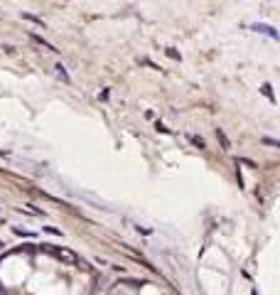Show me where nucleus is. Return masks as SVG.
Listing matches in <instances>:
<instances>
[{"label":"nucleus","instance_id":"f03ea898","mask_svg":"<svg viewBox=\"0 0 280 295\" xmlns=\"http://www.w3.org/2000/svg\"><path fill=\"white\" fill-rule=\"evenodd\" d=\"M253 30H258V32H266V34H270L273 40L278 37V34H276V30H270L268 25H253Z\"/></svg>","mask_w":280,"mask_h":295},{"label":"nucleus","instance_id":"7ed1b4c3","mask_svg":"<svg viewBox=\"0 0 280 295\" xmlns=\"http://www.w3.org/2000/svg\"><path fill=\"white\" fill-rule=\"evenodd\" d=\"M25 20H32V22H37V25H44V20H40V18H34V15H25Z\"/></svg>","mask_w":280,"mask_h":295},{"label":"nucleus","instance_id":"20e7f679","mask_svg":"<svg viewBox=\"0 0 280 295\" xmlns=\"http://www.w3.org/2000/svg\"><path fill=\"white\" fill-rule=\"evenodd\" d=\"M15 234H20V236H34L32 232H25V229H15Z\"/></svg>","mask_w":280,"mask_h":295},{"label":"nucleus","instance_id":"f257e3e1","mask_svg":"<svg viewBox=\"0 0 280 295\" xmlns=\"http://www.w3.org/2000/svg\"><path fill=\"white\" fill-rule=\"evenodd\" d=\"M54 72H56V76H59L62 82H66V84L72 82V79H69V72H66V69H64L62 64H54Z\"/></svg>","mask_w":280,"mask_h":295}]
</instances>
